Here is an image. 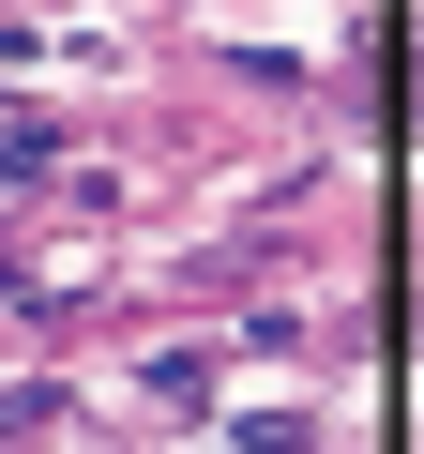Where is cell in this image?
<instances>
[{
	"label": "cell",
	"instance_id": "obj_1",
	"mask_svg": "<svg viewBox=\"0 0 424 454\" xmlns=\"http://www.w3.org/2000/svg\"><path fill=\"white\" fill-rule=\"evenodd\" d=\"M46 167H61V137H46L31 106H0V182H46Z\"/></svg>",
	"mask_w": 424,
	"mask_h": 454
}]
</instances>
